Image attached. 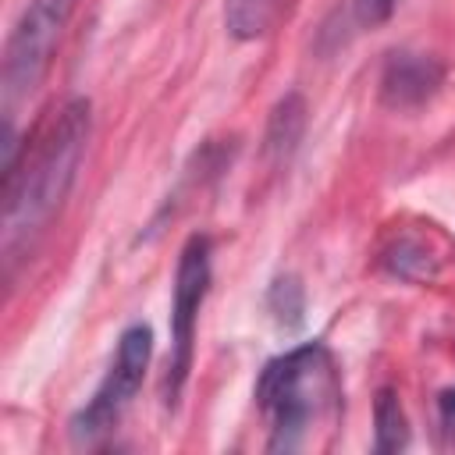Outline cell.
<instances>
[{"mask_svg": "<svg viewBox=\"0 0 455 455\" xmlns=\"http://www.w3.org/2000/svg\"><path fill=\"white\" fill-rule=\"evenodd\" d=\"M75 7H78V0H28L25 11L18 14V21L4 43V68H0L7 110L14 103L28 100L39 89V82L46 78L53 50H57Z\"/></svg>", "mask_w": 455, "mask_h": 455, "instance_id": "3", "label": "cell"}, {"mask_svg": "<svg viewBox=\"0 0 455 455\" xmlns=\"http://www.w3.org/2000/svg\"><path fill=\"white\" fill-rule=\"evenodd\" d=\"M441 82H444V64L437 57L416 50H395L380 71V103L391 110H416L427 100H434Z\"/></svg>", "mask_w": 455, "mask_h": 455, "instance_id": "6", "label": "cell"}, {"mask_svg": "<svg viewBox=\"0 0 455 455\" xmlns=\"http://www.w3.org/2000/svg\"><path fill=\"white\" fill-rule=\"evenodd\" d=\"M256 405L270 427V451H299L341 416V377L323 341H306L270 359L256 380Z\"/></svg>", "mask_w": 455, "mask_h": 455, "instance_id": "2", "label": "cell"}, {"mask_svg": "<svg viewBox=\"0 0 455 455\" xmlns=\"http://www.w3.org/2000/svg\"><path fill=\"white\" fill-rule=\"evenodd\" d=\"M302 132H306V100L299 92H288L270 110V124H267V135H263V153L277 164L288 160L295 153Z\"/></svg>", "mask_w": 455, "mask_h": 455, "instance_id": "7", "label": "cell"}, {"mask_svg": "<svg viewBox=\"0 0 455 455\" xmlns=\"http://www.w3.org/2000/svg\"><path fill=\"white\" fill-rule=\"evenodd\" d=\"M391 11H395V0H355V14H359L366 25L384 21Z\"/></svg>", "mask_w": 455, "mask_h": 455, "instance_id": "12", "label": "cell"}, {"mask_svg": "<svg viewBox=\"0 0 455 455\" xmlns=\"http://www.w3.org/2000/svg\"><path fill=\"white\" fill-rule=\"evenodd\" d=\"M149 355H153V331L146 323L124 327L100 387L71 416V437L75 441H92V437L107 434L117 423V416L128 409V402L142 387V377L149 370Z\"/></svg>", "mask_w": 455, "mask_h": 455, "instance_id": "5", "label": "cell"}, {"mask_svg": "<svg viewBox=\"0 0 455 455\" xmlns=\"http://www.w3.org/2000/svg\"><path fill=\"white\" fill-rule=\"evenodd\" d=\"M210 256L213 245L206 235H192L174 267V295H171V355L164 370V402L167 409L178 405L188 370H192V352H196V327H199V309L210 291Z\"/></svg>", "mask_w": 455, "mask_h": 455, "instance_id": "4", "label": "cell"}, {"mask_svg": "<svg viewBox=\"0 0 455 455\" xmlns=\"http://www.w3.org/2000/svg\"><path fill=\"white\" fill-rule=\"evenodd\" d=\"M437 416H441L444 434L455 437V387H444V391H441V398H437Z\"/></svg>", "mask_w": 455, "mask_h": 455, "instance_id": "13", "label": "cell"}, {"mask_svg": "<svg viewBox=\"0 0 455 455\" xmlns=\"http://www.w3.org/2000/svg\"><path fill=\"white\" fill-rule=\"evenodd\" d=\"M92 132V107L89 100L75 96L60 107V114L50 121L46 135L25 160V167H14L4 174V263L7 274L21 249H28L39 231L50 224V217L68 199L85 142Z\"/></svg>", "mask_w": 455, "mask_h": 455, "instance_id": "1", "label": "cell"}, {"mask_svg": "<svg viewBox=\"0 0 455 455\" xmlns=\"http://www.w3.org/2000/svg\"><path fill=\"white\" fill-rule=\"evenodd\" d=\"M373 451L380 455H395L409 444V419H405V409L398 402V395L391 387H380L377 391V402H373Z\"/></svg>", "mask_w": 455, "mask_h": 455, "instance_id": "8", "label": "cell"}, {"mask_svg": "<svg viewBox=\"0 0 455 455\" xmlns=\"http://www.w3.org/2000/svg\"><path fill=\"white\" fill-rule=\"evenodd\" d=\"M267 309L274 313V320L288 331H295L302 323V313H306V291L295 277H277L267 291Z\"/></svg>", "mask_w": 455, "mask_h": 455, "instance_id": "10", "label": "cell"}, {"mask_svg": "<svg viewBox=\"0 0 455 455\" xmlns=\"http://www.w3.org/2000/svg\"><path fill=\"white\" fill-rule=\"evenodd\" d=\"M387 267L395 270V274H402V277H427V274H434V267H430V252L419 245V242H398L391 252H387Z\"/></svg>", "mask_w": 455, "mask_h": 455, "instance_id": "11", "label": "cell"}, {"mask_svg": "<svg viewBox=\"0 0 455 455\" xmlns=\"http://www.w3.org/2000/svg\"><path fill=\"white\" fill-rule=\"evenodd\" d=\"M284 0H224V25L235 39H256L270 28Z\"/></svg>", "mask_w": 455, "mask_h": 455, "instance_id": "9", "label": "cell"}]
</instances>
